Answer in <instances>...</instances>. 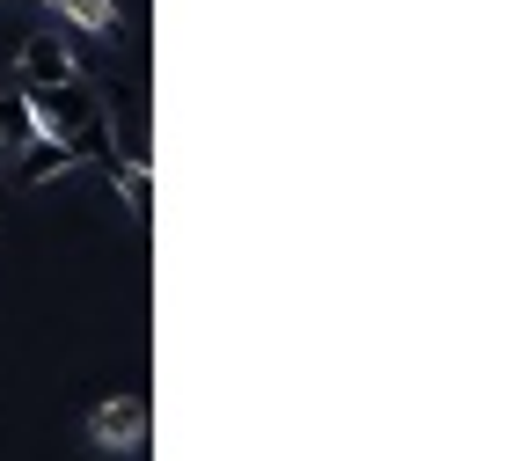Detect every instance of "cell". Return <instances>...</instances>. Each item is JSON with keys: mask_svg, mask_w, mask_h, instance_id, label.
Wrapping results in <instances>:
<instances>
[{"mask_svg": "<svg viewBox=\"0 0 512 461\" xmlns=\"http://www.w3.org/2000/svg\"><path fill=\"white\" fill-rule=\"evenodd\" d=\"M15 81L22 88H66V81H81V66L74 52H66V37H22V59H15Z\"/></svg>", "mask_w": 512, "mask_h": 461, "instance_id": "cell-1", "label": "cell"}, {"mask_svg": "<svg viewBox=\"0 0 512 461\" xmlns=\"http://www.w3.org/2000/svg\"><path fill=\"white\" fill-rule=\"evenodd\" d=\"M30 140H37V125H30V103L15 88V96H0V154H22Z\"/></svg>", "mask_w": 512, "mask_h": 461, "instance_id": "cell-4", "label": "cell"}, {"mask_svg": "<svg viewBox=\"0 0 512 461\" xmlns=\"http://www.w3.org/2000/svg\"><path fill=\"white\" fill-rule=\"evenodd\" d=\"M66 169H74V154H66L59 140H44V132L15 154V183H22V191H37V183H52V176H66Z\"/></svg>", "mask_w": 512, "mask_h": 461, "instance_id": "cell-2", "label": "cell"}, {"mask_svg": "<svg viewBox=\"0 0 512 461\" xmlns=\"http://www.w3.org/2000/svg\"><path fill=\"white\" fill-rule=\"evenodd\" d=\"M110 183L125 191L132 213H154V169H147V161H118V169H110Z\"/></svg>", "mask_w": 512, "mask_h": 461, "instance_id": "cell-5", "label": "cell"}, {"mask_svg": "<svg viewBox=\"0 0 512 461\" xmlns=\"http://www.w3.org/2000/svg\"><path fill=\"white\" fill-rule=\"evenodd\" d=\"M88 425H96V440H103V447H132V440H139V425H147V403H139V396H110Z\"/></svg>", "mask_w": 512, "mask_h": 461, "instance_id": "cell-3", "label": "cell"}]
</instances>
